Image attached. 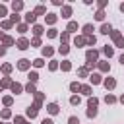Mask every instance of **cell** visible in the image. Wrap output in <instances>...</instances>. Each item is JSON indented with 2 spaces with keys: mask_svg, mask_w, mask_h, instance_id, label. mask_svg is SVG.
<instances>
[{
  "mask_svg": "<svg viewBox=\"0 0 124 124\" xmlns=\"http://www.w3.org/2000/svg\"><path fill=\"white\" fill-rule=\"evenodd\" d=\"M60 52H62V54H66V52H68V46H66V45H62V46H60Z\"/></svg>",
  "mask_w": 124,
  "mask_h": 124,
  "instance_id": "1f68e13d",
  "label": "cell"
},
{
  "mask_svg": "<svg viewBox=\"0 0 124 124\" xmlns=\"http://www.w3.org/2000/svg\"><path fill=\"white\" fill-rule=\"evenodd\" d=\"M10 70H12V66H10V64H4V66H2V72H4V74H8Z\"/></svg>",
  "mask_w": 124,
  "mask_h": 124,
  "instance_id": "7402d4cb",
  "label": "cell"
},
{
  "mask_svg": "<svg viewBox=\"0 0 124 124\" xmlns=\"http://www.w3.org/2000/svg\"><path fill=\"white\" fill-rule=\"evenodd\" d=\"M105 101H107V103H114V101H116V99H114V97H112V95H107V99H105Z\"/></svg>",
  "mask_w": 124,
  "mask_h": 124,
  "instance_id": "f546056e",
  "label": "cell"
},
{
  "mask_svg": "<svg viewBox=\"0 0 124 124\" xmlns=\"http://www.w3.org/2000/svg\"><path fill=\"white\" fill-rule=\"evenodd\" d=\"M4 14H6V8H4V6H0V16H4Z\"/></svg>",
  "mask_w": 124,
  "mask_h": 124,
  "instance_id": "d590c367",
  "label": "cell"
},
{
  "mask_svg": "<svg viewBox=\"0 0 124 124\" xmlns=\"http://www.w3.org/2000/svg\"><path fill=\"white\" fill-rule=\"evenodd\" d=\"M25 19H27L29 23H31V21H35V14H33V12H29V14L25 16Z\"/></svg>",
  "mask_w": 124,
  "mask_h": 124,
  "instance_id": "30bf717a",
  "label": "cell"
},
{
  "mask_svg": "<svg viewBox=\"0 0 124 124\" xmlns=\"http://www.w3.org/2000/svg\"><path fill=\"white\" fill-rule=\"evenodd\" d=\"M79 89H81V91H83V93H85V95H89V91H91V89H89V85H81V87H79Z\"/></svg>",
  "mask_w": 124,
  "mask_h": 124,
  "instance_id": "603a6c76",
  "label": "cell"
},
{
  "mask_svg": "<svg viewBox=\"0 0 124 124\" xmlns=\"http://www.w3.org/2000/svg\"><path fill=\"white\" fill-rule=\"evenodd\" d=\"M4 105H12V97H4Z\"/></svg>",
  "mask_w": 124,
  "mask_h": 124,
  "instance_id": "d6a6232c",
  "label": "cell"
},
{
  "mask_svg": "<svg viewBox=\"0 0 124 124\" xmlns=\"http://www.w3.org/2000/svg\"><path fill=\"white\" fill-rule=\"evenodd\" d=\"M46 21H48V23H54V21H56V16H54V14H48Z\"/></svg>",
  "mask_w": 124,
  "mask_h": 124,
  "instance_id": "5bb4252c",
  "label": "cell"
},
{
  "mask_svg": "<svg viewBox=\"0 0 124 124\" xmlns=\"http://www.w3.org/2000/svg\"><path fill=\"white\" fill-rule=\"evenodd\" d=\"M43 54H45V56H46V54L50 56V54H52V48H48V46H45V48H43Z\"/></svg>",
  "mask_w": 124,
  "mask_h": 124,
  "instance_id": "ffe728a7",
  "label": "cell"
},
{
  "mask_svg": "<svg viewBox=\"0 0 124 124\" xmlns=\"http://www.w3.org/2000/svg\"><path fill=\"white\" fill-rule=\"evenodd\" d=\"M95 17H97V19H103V17H105V14H103V12H97V14H95Z\"/></svg>",
  "mask_w": 124,
  "mask_h": 124,
  "instance_id": "4dcf8cb0",
  "label": "cell"
},
{
  "mask_svg": "<svg viewBox=\"0 0 124 124\" xmlns=\"http://www.w3.org/2000/svg\"><path fill=\"white\" fill-rule=\"evenodd\" d=\"M4 52H6V50H4V48H2V46H0V54H4Z\"/></svg>",
  "mask_w": 124,
  "mask_h": 124,
  "instance_id": "74e56055",
  "label": "cell"
},
{
  "mask_svg": "<svg viewBox=\"0 0 124 124\" xmlns=\"http://www.w3.org/2000/svg\"><path fill=\"white\" fill-rule=\"evenodd\" d=\"M12 91H14V93H19V91H21V85H19V83H12Z\"/></svg>",
  "mask_w": 124,
  "mask_h": 124,
  "instance_id": "9c48e42d",
  "label": "cell"
},
{
  "mask_svg": "<svg viewBox=\"0 0 124 124\" xmlns=\"http://www.w3.org/2000/svg\"><path fill=\"white\" fill-rule=\"evenodd\" d=\"M21 6H23L21 2H14V4H12V8H14L16 12H17V10H21Z\"/></svg>",
  "mask_w": 124,
  "mask_h": 124,
  "instance_id": "4fadbf2b",
  "label": "cell"
},
{
  "mask_svg": "<svg viewBox=\"0 0 124 124\" xmlns=\"http://www.w3.org/2000/svg\"><path fill=\"white\" fill-rule=\"evenodd\" d=\"M99 81H101V76L93 74V76H91V83H99Z\"/></svg>",
  "mask_w": 124,
  "mask_h": 124,
  "instance_id": "7c38bea8",
  "label": "cell"
},
{
  "mask_svg": "<svg viewBox=\"0 0 124 124\" xmlns=\"http://www.w3.org/2000/svg\"><path fill=\"white\" fill-rule=\"evenodd\" d=\"M33 33H35V35H41V33H43V27H41V25H35Z\"/></svg>",
  "mask_w": 124,
  "mask_h": 124,
  "instance_id": "9a60e30c",
  "label": "cell"
},
{
  "mask_svg": "<svg viewBox=\"0 0 124 124\" xmlns=\"http://www.w3.org/2000/svg\"><path fill=\"white\" fill-rule=\"evenodd\" d=\"M76 29H78V23H74V21H72V23L68 25V31H76Z\"/></svg>",
  "mask_w": 124,
  "mask_h": 124,
  "instance_id": "ac0fdd59",
  "label": "cell"
},
{
  "mask_svg": "<svg viewBox=\"0 0 124 124\" xmlns=\"http://www.w3.org/2000/svg\"><path fill=\"white\" fill-rule=\"evenodd\" d=\"M2 41H4V45H12V43H14L12 37H2Z\"/></svg>",
  "mask_w": 124,
  "mask_h": 124,
  "instance_id": "2e32d148",
  "label": "cell"
},
{
  "mask_svg": "<svg viewBox=\"0 0 124 124\" xmlns=\"http://www.w3.org/2000/svg\"><path fill=\"white\" fill-rule=\"evenodd\" d=\"M114 85H116V81H114L112 78H108V79H105V87H107V89H112Z\"/></svg>",
  "mask_w": 124,
  "mask_h": 124,
  "instance_id": "277c9868",
  "label": "cell"
},
{
  "mask_svg": "<svg viewBox=\"0 0 124 124\" xmlns=\"http://www.w3.org/2000/svg\"><path fill=\"white\" fill-rule=\"evenodd\" d=\"M17 68H19V70H27V68H29V60H19V62H17Z\"/></svg>",
  "mask_w": 124,
  "mask_h": 124,
  "instance_id": "3957f363",
  "label": "cell"
},
{
  "mask_svg": "<svg viewBox=\"0 0 124 124\" xmlns=\"http://www.w3.org/2000/svg\"><path fill=\"white\" fill-rule=\"evenodd\" d=\"M46 108H48V112H50V114H56V112H58V105H56V103H50Z\"/></svg>",
  "mask_w": 124,
  "mask_h": 124,
  "instance_id": "5b68a950",
  "label": "cell"
},
{
  "mask_svg": "<svg viewBox=\"0 0 124 124\" xmlns=\"http://www.w3.org/2000/svg\"><path fill=\"white\" fill-rule=\"evenodd\" d=\"M120 62H122V64H124V54H122V56H120Z\"/></svg>",
  "mask_w": 124,
  "mask_h": 124,
  "instance_id": "f35d334b",
  "label": "cell"
},
{
  "mask_svg": "<svg viewBox=\"0 0 124 124\" xmlns=\"http://www.w3.org/2000/svg\"><path fill=\"white\" fill-rule=\"evenodd\" d=\"M43 124H52V120H48V118H45V120H43Z\"/></svg>",
  "mask_w": 124,
  "mask_h": 124,
  "instance_id": "8d00e7d4",
  "label": "cell"
},
{
  "mask_svg": "<svg viewBox=\"0 0 124 124\" xmlns=\"http://www.w3.org/2000/svg\"><path fill=\"white\" fill-rule=\"evenodd\" d=\"M37 78H39L37 72H29V79H31V81H37Z\"/></svg>",
  "mask_w": 124,
  "mask_h": 124,
  "instance_id": "e0dca14e",
  "label": "cell"
},
{
  "mask_svg": "<svg viewBox=\"0 0 124 124\" xmlns=\"http://www.w3.org/2000/svg\"><path fill=\"white\" fill-rule=\"evenodd\" d=\"M110 31H112V29H110V25H103V27H101V33H105V35H108Z\"/></svg>",
  "mask_w": 124,
  "mask_h": 124,
  "instance_id": "ba28073f",
  "label": "cell"
},
{
  "mask_svg": "<svg viewBox=\"0 0 124 124\" xmlns=\"http://www.w3.org/2000/svg\"><path fill=\"white\" fill-rule=\"evenodd\" d=\"M87 107H89V108H87V116L93 118V116L97 114V99H89V101H87Z\"/></svg>",
  "mask_w": 124,
  "mask_h": 124,
  "instance_id": "6da1fadb",
  "label": "cell"
},
{
  "mask_svg": "<svg viewBox=\"0 0 124 124\" xmlns=\"http://www.w3.org/2000/svg\"><path fill=\"white\" fill-rule=\"evenodd\" d=\"M27 46H29V41L27 39H19L17 41V48H27Z\"/></svg>",
  "mask_w": 124,
  "mask_h": 124,
  "instance_id": "7a4b0ae2",
  "label": "cell"
},
{
  "mask_svg": "<svg viewBox=\"0 0 124 124\" xmlns=\"http://www.w3.org/2000/svg\"><path fill=\"white\" fill-rule=\"evenodd\" d=\"M103 52H105V54H107V56H112V48H110V46H108V45H107V46H105V48H103Z\"/></svg>",
  "mask_w": 124,
  "mask_h": 124,
  "instance_id": "8fae6325",
  "label": "cell"
},
{
  "mask_svg": "<svg viewBox=\"0 0 124 124\" xmlns=\"http://www.w3.org/2000/svg\"><path fill=\"white\" fill-rule=\"evenodd\" d=\"M2 25H4V27H6V29H10V27H12V21H4V23H2Z\"/></svg>",
  "mask_w": 124,
  "mask_h": 124,
  "instance_id": "e575fe53",
  "label": "cell"
},
{
  "mask_svg": "<svg viewBox=\"0 0 124 124\" xmlns=\"http://www.w3.org/2000/svg\"><path fill=\"white\" fill-rule=\"evenodd\" d=\"M120 101H122V103H124V95H122V99H120Z\"/></svg>",
  "mask_w": 124,
  "mask_h": 124,
  "instance_id": "ab89813d",
  "label": "cell"
},
{
  "mask_svg": "<svg viewBox=\"0 0 124 124\" xmlns=\"http://www.w3.org/2000/svg\"><path fill=\"white\" fill-rule=\"evenodd\" d=\"M83 43H85L83 37H76V45H83Z\"/></svg>",
  "mask_w": 124,
  "mask_h": 124,
  "instance_id": "d4e9b609",
  "label": "cell"
},
{
  "mask_svg": "<svg viewBox=\"0 0 124 124\" xmlns=\"http://www.w3.org/2000/svg\"><path fill=\"white\" fill-rule=\"evenodd\" d=\"M25 89H27V91H29V93H35V87H33V83H29V85H27V87H25Z\"/></svg>",
  "mask_w": 124,
  "mask_h": 124,
  "instance_id": "f1b7e54d",
  "label": "cell"
},
{
  "mask_svg": "<svg viewBox=\"0 0 124 124\" xmlns=\"http://www.w3.org/2000/svg\"><path fill=\"white\" fill-rule=\"evenodd\" d=\"M62 14H64L62 17H70V14H72V8H70V6H64V10H62Z\"/></svg>",
  "mask_w": 124,
  "mask_h": 124,
  "instance_id": "52a82bcc",
  "label": "cell"
},
{
  "mask_svg": "<svg viewBox=\"0 0 124 124\" xmlns=\"http://www.w3.org/2000/svg\"><path fill=\"white\" fill-rule=\"evenodd\" d=\"M33 64H35V66H37V68H39V66H43V64H45V62H43V60H41V58H37V60H35V62H33Z\"/></svg>",
  "mask_w": 124,
  "mask_h": 124,
  "instance_id": "83f0119b",
  "label": "cell"
},
{
  "mask_svg": "<svg viewBox=\"0 0 124 124\" xmlns=\"http://www.w3.org/2000/svg\"><path fill=\"white\" fill-rule=\"evenodd\" d=\"M27 114H29L31 118H33V116H37V105H35V107H29V108H27Z\"/></svg>",
  "mask_w": 124,
  "mask_h": 124,
  "instance_id": "8992f818",
  "label": "cell"
},
{
  "mask_svg": "<svg viewBox=\"0 0 124 124\" xmlns=\"http://www.w3.org/2000/svg\"><path fill=\"white\" fill-rule=\"evenodd\" d=\"M35 14H45V8H43V6H37V10H35Z\"/></svg>",
  "mask_w": 124,
  "mask_h": 124,
  "instance_id": "4316f807",
  "label": "cell"
},
{
  "mask_svg": "<svg viewBox=\"0 0 124 124\" xmlns=\"http://www.w3.org/2000/svg\"><path fill=\"white\" fill-rule=\"evenodd\" d=\"M68 124H79V120H78L76 116H70V120H68Z\"/></svg>",
  "mask_w": 124,
  "mask_h": 124,
  "instance_id": "cb8c5ba5",
  "label": "cell"
},
{
  "mask_svg": "<svg viewBox=\"0 0 124 124\" xmlns=\"http://www.w3.org/2000/svg\"><path fill=\"white\" fill-rule=\"evenodd\" d=\"M120 8H122V12H124V4H122V6H120Z\"/></svg>",
  "mask_w": 124,
  "mask_h": 124,
  "instance_id": "60d3db41",
  "label": "cell"
},
{
  "mask_svg": "<svg viewBox=\"0 0 124 124\" xmlns=\"http://www.w3.org/2000/svg\"><path fill=\"white\" fill-rule=\"evenodd\" d=\"M70 101H72V105H78V103H79V97H72Z\"/></svg>",
  "mask_w": 124,
  "mask_h": 124,
  "instance_id": "836d02e7",
  "label": "cell"
},
{
  "mask_svg": "<svg viewBox=\"0 0 124 124\" xmlns=\"http://www.w3.org/2000/svg\"><path fill=\"white\" fill-rule=\"evenodd\" d=\"M91 29H93L91 25H85V27H83V33H85V35H91Z\"/></svg>",
  "mask_w": 124,
  "mask_h": 124,
  "instance_id": "d6986e66",
  "label": "cell"
},
{
  "mask_svg": "<svg viewBox=\"0 0 124 124\" xmlns=\"http://www.w3.org/2000/svg\"><path fill=\"white\" fill-rule=\"evenodd\" d=\"M79 87H81V85H79V83H72V85H70V89H72V91H78V89H79Z\"/></svg>",
  "mask_w": 124,
  "mask_h": 124,
  "instance_id": "484cf974",
  "label": "cell"
},
{
  "mask_svg": "<svg viewBox=\"0 0 124 124\" xmlns=\"http://www.w3.org/2000/svg\"><path fill=\"white\" fill-rule=\"evenodd\" d=\"M99 68H101L103 72H107V70H108V64H107V62H101V64H99Z\"/></svg>",
  "mask_w": 124,
  "mask_h": 124,
  "instance_id": "44dd1931",
  "label": "cell"
}]
</instances>
